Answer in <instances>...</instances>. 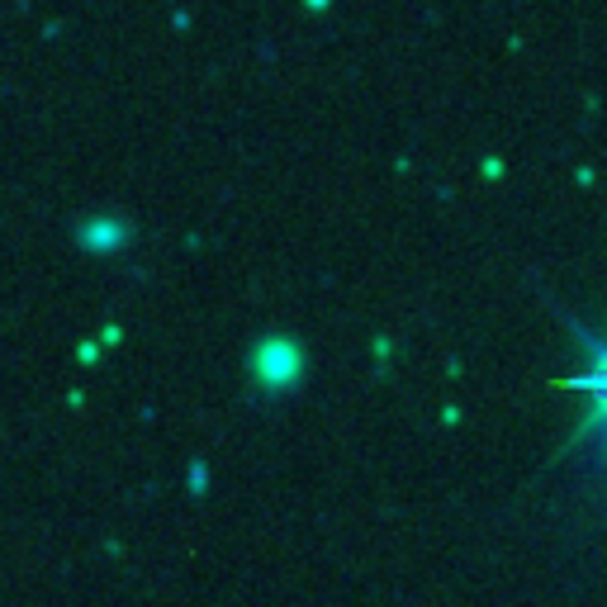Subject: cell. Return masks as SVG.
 I'll use <instances>...</instances> for the list:
<instances>
[{
	"label": "cell",
	"mask_w": 607,
	"mask_h": 607,
	"mask_svg": "<svg viewBox=\"0 0 607 607\" xmlns=\"http://www.w3.org/2000/svg\"><path fill=\"white\" fill-rule=\"evenodd\" d=\"M589 390L598 394V422L607 428V356L598 361V370H593V376H589Z\"/></svg>",
	"instance_id": "cell-1"
}]
</instances>
